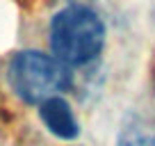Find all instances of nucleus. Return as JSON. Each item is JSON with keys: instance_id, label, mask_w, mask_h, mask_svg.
Wrapping results in <instances>:
<instances>
[{"instance_id": "7ed1b4c3", "label": "nucleus", "mask_w": 155, "mask_h": 146, "mask_svg": "<svg viewBox=\"0 0 155 146\" xmlns=\"http://www.w3.org/2000/svg\"><path fill=\"white\" fill-rule=\"evenodd\" d=\"M39 119L44 121L46 130L55 135L57 139H75L80 135V123H78L73 107L59 96H50L44 103H39Z\"/></svg>"}, {"instance_id": "20e7f679", "label": "nucleus", "mask_w": 155, "mask_h": 146, "mask_svg": "<svg viewBox=\"0 0 155 146\" xmlns=\"http://www.w3.org/2000/svg\"><path fill=\"white\" fill-rule=\"evenodd\" d=\"M119 146H155V119H130L119 132Z\"/></svg>"}, {"instance_id": "f03ea898", "label": "nucleus", "mask_w": 155, "mask_h": 146, "mask_svg": "<svg viewBox=\"0 0 155 146\" xmlns=\"http://www.w3.org/2000/svg\"><path fill=\"white\" fill-rule=\"evenodd\" d=\"M9 85L25 103L39 105L50 96H59L73 85L68 66L55 55L39 50H21L9 62Z\"/></svg>"}, {"instance_id": "f257e3e1", "label": "nucleus", "mask_w": 155, "mask_h": 146, "mask_svg": "<svg viewBox=\"0 0 155 146\" xmlns=\"http://www.w3.org/2000/svg\"><path fill=\"white\" fill-rule=\"evenodd\" d=\"M50 50L66 66H84L105 46V23L87 5H68L50 21Z\"/></svg>"}]
</instances>
